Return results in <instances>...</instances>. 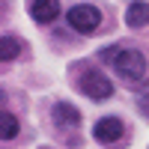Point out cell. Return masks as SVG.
<instances>
[{"instance_id": "6da1fadb", "label": "cell", "mask_w": 149, "mask_h": 149, "mask_svg": "<svg viewBox=\"0 0 149 149\" xmlns=\"http://www.w3.org/2000/svg\"><path fill=\"white\" fill-rule=\"evenodd\" d=\"M102 57L107 60V63H113V69H116L128 84L146 78V57H143L140 51H134V48H122V51H116V48H107Z\"/></svg>"}, {"instance_id": "7a4b0ae2", "label": "cell", "mask_w": 149, "mask_h": 149, "mask_svg": "<svg viewBox=\"0 0 149 149\" xmlns=\"http://www.w3.org/2000/svg\"><path fill=\"white\" fill-rule=\"evenodd\" d=\"M98 24H102V12L90 3H78V6L69 9V27L72 30L93 33V30H98Z\"/></svg>"}, {"instance_id": "3957f363", "label": "cell", "mask_w": 149, "mask_h": 149, "mask_svg": "<svg viewBox=\"0 0 149 149\" xmlns=\"http://www.w3.org/2000/svg\"><path fill=\"white\" fill-rule=\"evenodd\" d=\"M78 86H81V93H84L86 98H95V102H102V98H110V95H113V84H110L104 74H98V72H86Z\"/></svg>"}, {"instance_id": "277c9868", "label": "cell", "mask_w": 149, "mask_h": 149, "mask_svg": "<svg viewBox=\"0 0 149 149\" xmlns=\"http://www.w3.org/2000/svg\"><path fill=\"white\" fill-rule=\"evenodd\" d=\"M93 137L98 143H113V140H119L122 137V119L119 116H102L93 125Z\"/></svg>"}, {"instance_id": "5b68a950", "label": "cell", "mask_w": 149, "mask_h": 149, "mask_svg": "<svg viewBox=\"0 0 149 149\" xmlns=\"http://www.w3.org/2000/svg\"><path fill=\"white\" fill-rule=\"evenodd\" d=\"M51 116H54V122H57L60 128H74L81 122V110L72 107L69 102H57L54 110H51Z\"/></svg>"}, {"instance_id": "8992f818", "label": "cell", "mask_w": 149, "mask_h": 149, "mask_svg": "<svg viewBox=\"0 0 149 149\" xmlns=\"http://www.w3.org/2000/svg\"><path fill=\"white\" fill-rule=\"evenodd\" d=\"M30 15H33L36 24H51L60 15V3H57V0H33Z\"/></svg>"}, {"instance_id": "52a82bcc", "label": "cell", "mask_w": 149, "mask_h": 149, "mask_svg": "<svg viewBox=\"0 0 149 149\" xmlns=\"http://www.w3.org/2000/svg\"><path fill=\"white\" fill-rule=\"evenodd\" d=\"M125 24L128 27H143V24H149V3H131L125 9Z\"/></svg>"}, {"instance_id": "ba28073f", "label": "cell", "mask_w": 149, "mask_h": 149, "mask_svg": "<svg viewBox=\"0 0 149 149\" xmlns=\"http://www.w3.org/2000/svg\"><path fill=\"white\" fill-rule=\"evenodd\" d=\"M18 54H21V42L15 36H3V39H0V60L9 63V60H15Z\"/></svg>"}, {"instance_id": "9c48e42d", "label": "cell", "mask_w": 149, "mask_h": 149, "mask_svg": "<svg viewBox=\"0 0 149 149\" xmlns=\"http://www.w3.org/2000/svg\"><path fill=\"white\" fill-rule=\"evenodd\" d=\"M15 134H18V116L15 113H3V119H0V137L12 140Z\"/></svg>"}]
</instances>
